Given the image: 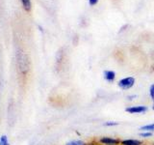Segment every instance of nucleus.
<instances>
[{
    "label": "nucleus",
    "mask_w": 154,
    "mask_h": 145,
    "mask_svg": "<svg viewBox=\"0 0 154 145\" xmlns=\"http://www.w3.org/2000/svg\"><path fill=\"white\" fill-rule=\"evenodd\" d=\"M125 111L130 114H140V113H144L147 111V108L146 105H134V106H129Z\"/></svg>",
    "instance_id": "7ed1b4c3"
},
{
    "label": "nucleus",
    "mask_w": 154,
    "mask_h": 145,
    "mask_svg": "<svg viewBox=\"0 0 154 145\" xmlns=\"http://www.w3.org/2000/svg\"><path fill=\"white\" fill-rule=\"evenodd\" d=\"M135 84V79L133 76H128V77H124V79H122L119 82L118 85L120 89L122 90H127L130 89L131 87H133Z\"/></svg>",
    "instance_id": "f03ea898"
},
{
    "label": "nucleus",
    "mask_w": 154,
    "mask_h": 145,
    "mask_svg": "<svg viewBox=\"0 0 154 145\" xmlns=\"http://www.w3.org/2000/svg\"><path fill=\"white\" fill-rule=\"evenodd\" d=\"M99 142L101 144H104V145H118L120 141H119L118 138L104 137H101L99 139Z\"/></svg>",
    "instance_id": "20e7f679"
},
{
    "label": "nucleus",
    "mask_w": 154,
    "mask_h": 145,
    "mask_svg": "<svg viewBox=\"0 0 154 145\" xmlns=\"http://www.w3.org/2000/svg\"><path fill=\"white\" fill-rule=\"evenodd\" d=\"M0 145H10L9 138L6 134H2L0 137Z\"/></svg>",
    "instance_id": "1a4fd4ad"
},
{
    "label": "nucleus",
    "mask_w": 154,
    "mask_h": 145,
    "mask_svg": "<svg viewBox=\"0 0 154 145\" xmlns=\"http://www.w3.org/2000/svg\"><path fill=\"white\" fill-rule=\"evenodd\" d=\"M149 96H150L152 102L154 103V83L150 86V88H149Z\"/></svg>",
    "instance_id": "9b49d317"
},
{
    "label": "nucleus",
    "mask_w": 154,
    "mask_h": 145,
    "mask_svg": "<svg viewBox=\"0 0 154 145\" xmlns=\"http://www.w3.org/2000/svg\"><path fill=\"white\" fill-rule=\"evenodd\" d=\"M119 123L118 122H115V121H108V122H105L104 126L106 127H112V126H118Z\"/></svg>",
    "instance_id": "f8f14e48"
},
{
    "label": "nucleus",
    "mask_w": 154,
    "mask_h": 145,
    "mask_svg": "<svg viewBox=\"0 0 154 145\" xmlns=\"http://www.w3.org/2000/svg\"><path fill=\"white\" fill-rule=\"evenodd\" d=\"M140 135H141L142 137H151V135H152V133H150V132L141 133V134H140Z\"/></svg>",
    "instance_id": "ddd939ff"
},
{
    "label": "nucleus",
    "mask_w": 154,
    "mask_h": 145,
    "mask_svg": "<svg viewBox=\"0 0 154 145\" xmlns=\"http://www.w3.org/2000/svg\"><path fill=\"white\" fill-rule=\"evenodd\" d=\"M142 130H144V132H154V123L153 124H149V125H144L143 127H141Z\"/></svg>",
    "instance_id": "6e6552de"
},
{
    "label": "nucleus",
    "mask_w": 154,
    "mask_h": 145,
    "mask_svg": "<svg viewBox=\"0 0 154 145\" xmlns=\"http://www.w3.org/2000/svg\"><path fill=\"white\" fill-rule=\"evenodd\" d=\"M152 109L154 110V103H153V106H152Z\"/></svg>",
    "instance_id": "2eb2a0df"
},
{
    "label": "nucleus",
    "mask_w": 154,
    "mask_h": 145,
    "mask_svg": "<svg viewBox=\"0 0 154 145\" xmlns=\"http://www.w3.org/2000/svg\"><path fill=\"white\" fill-rule=\"evenodd\" d=\"M66 145H87V143L83 140H72V141L67 142Z\"/></svg>",
    "instance_id": "9d476101"
},
{
    "label": "nucleus",
    "mask_w": 154,
    "mask_h": 145,
    "mask_svg": "<svg viewBox=\"0 0 154 145\" xmlns=\"http://www.w3.org/2000/svg\"><path fill=\"white\" fill-rule=\"evenodd\" d=\"M22 6L25 9V11L29 12L31 10V0H21Z\"/></svg>",
    "instance_id": "0eeeda50"
},
{
    "label": "nucleus",
    "mask_w": 154,
    "mask_h": 145,
    "mask_svg": "<svg viewBox=\"0 0 154 145\" xmlns=\"http://www.w3.org/2000/svg\"><path fill=\"white\" fill-rule=\"evenodd\" d=\"M103 76H104V79L109 82L114 81L116 79V72L114 71H105Z\"/></svg>",
    "instance_id": "39448f33"
},
{
    "label": "nucleus",
    "mask_w": 154,
    "mask_h": 145,
    "mask_svg": "<svg viewBox=\"0 0 154 145\" xmlns=\"http://www.w3.org/2000/svg\"><path fill=\"white\" fill-rule=\"evenodd\" d=\"M16 62L17 71L21 75H26L30 69V63H29L28 56L26 53L22 50H17L16 55Z\"/></svg>",
    "instance_id": "f257e3e1"
},
{
    "label": "nucleus",
    "mask_w": 154,
    "mask_h": 145,
    "mask_svg": "<svg viewBox=\"0 0 154 145\" xmlns=\"http://www.w3.org/2000/svg\"><path fill=\"white\" fill-rule=\"evenodd\" d=\"M122 145H142L143 142L141 140H138V139H125L122 140Z\"/></svg>",
    "instance_id": "423d86ee"
},
{
    "label": "nucleus",
    "mask_w": 154,
    "mask_h": 145,
    "mask_svg": "<svg viewBox=\"0 0 154 145\" xmlns=\"http://www.w3.org/2000/svg\"><path fill=\"white\" fill-rule=\"evenodd\" d=\"M97 2H98V0H89V3L91 6H94L95 4H97Z\"/></svg>",
    "instance_id": "4468645a"
}]
</instances>
